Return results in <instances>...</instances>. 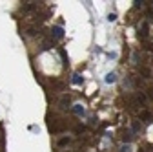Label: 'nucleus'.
Instances as JSON below:
<instances>
[{
  "label": "nucleus",
  "instance_id": "nucleus-12",
  "mask_svg": "<svg viewBox=\"0 0 153 152\" xmlns=\"http://www.w3.org/2000/svg\"><path fill=\"white\" fill-rule=\"evenodd\" d=\"M115 18H117V15H115V13H111V15L108 17V20H115Z\"/></svg>",
  "mask_w": 153,
  "mask_h": 152
},
{
  "label": "nucleus",
  "instance_id": "nucleus-1",
  "mask_svg": "<svg viewBox=\"0 0 153 152\" xmlns=\"http://www.w3.org/2000/svg\"><path fill=\"white\" fill-rule=\"evenodd\" d=\"M51 37H53V39H62V37H64V29L60 26H53L51 28Z\"/></svg>",
  "mask_w": 153,
  "mask_h": 152
},
{
  "label": "nucleus",
  "instance_id": "nucleus-3",
  "mask_svg": "<svg viewBox=\"0 0 153 152\" xmlns=\"http://www.w3.org/2000/svg\"><path fill=\"white\" fill-rule=\"evenodd\" d=\"M115 81H117V75L115 73H108L106 75V83H115Z\"/></svg>",
  "mask_w": 153,
  "mask_h": 152
},
{
  "label": "nucleus",
  "instance_id": "nucleus-5",
  "mask_svg": "<svg viewBox=\"0 0 153 152\" xmlns=\"http://www.w3.org/2000/svg\"><path fill=\"white\" fill-rule=\"evenodd\" d=\"M73 110H75V114H79V116H82V114H84V108H82L80 105H75V108H73Z\"/></svg>",
  "mask_w": 153,
  "mask_h": 152
},
{
  "label": "nucleus",
  "instance_id": "nucleus-10",
  "mask_svg": "<svg viewBox=\"0 0 153 152\" xmlns=\"http://www.w3.org/2000/svg\"><path fill=\"white\" fill-rule=\"evenodd\" d=\"M66 143H69V139H68V138H64V139H60V141H59V145H66Z\"/></svg>",
  "mask_w": 153,
  "mask_h": 152
},
{
  "label": "nucleus",
  "instance_id": "nucleus-9",
  "mask_svg": "<svg viewBox=\"0 0 153 152\" xmlns=\"http://www.w3.org/2000/svg\"><path fill=\"white\" fill-rule=\"evenodd\" d=\"M120 152H131V147H129V145H124V147L120 148Z\"/></svg>",
  "mask_w": 153,
  "mask_h": 152
},
{
  "label": "nucleus",
  "instance_id": "nucleus-2",
  "mask_svg": "<svg viewBox=\"0 0 153 152\" xmlns=\"http://www.w3.org/2000/svg\"><path fill=\"white\" fill-rule=\"evenodd\" d=\"M71 81H73V84H82V77H80V75H79V73H75Z\"/></svg>",
  "mask_w": 153,
  "mask_h": 152
},
{
  "label": "nucleus",
  "instance_id": "nucleus-8",
  "mask_svg": "<svg viewBox=\"0 0 153 152\" xmlns=\"http://www.w3.org/2000/svg\"><path fill=\"white\" fill-rule=\"evenodd\" d=\"M60 103H62V105H69V97H68V96H64V97L60 99Z\"/></svg>",
  "mask_w": 153,
  "mask_h": 152
},
{
  "label": "nucleus",
  "instance_id": "nucleus-11",
  "mask_svg": "<svg viewBox=\"0 0 153 152\" xmlns=\"http://www.w3.org/2000/svg\"><path fill=\"white\" fill-rule=\"evenodd\" d=\"M148 97H149V99H153V88H149V90H148Z\"/></svg>",
  "mask_w": 153,
  "mask_h": 152
},
{
  "label": "nucleus",
  "instance_id": "nucleus-6",
  "mask_svg": "<svg viewBox=\"0 0 153 152\" xmlns=\"http://www.w3.org/2000/svg\"><path fill=\"white\" fill-rule=\"evenodd\" d=\"M131 138H133L131 136V130H126L124 132V141H131Z\"/></svg>",
  "mask_w": 153,
  "mask_h": 152
},
{
  "label": "nucleus",
  "instance_id": "nucleus-4",
  "mask_svg": "<svg viewBox=\"0 0 153 152\" xmlns=\"http://www.w3.org/2000/svg\"><path fill=\"white\" fill-rule=\"evenodd\" d=\"M139 37H140V39H146V37H148V24L142 26V31L139 33Z\"/></svg>",
  "mask_w": 153,
  "mask_h": 152
},
{
  "label": "nucleus",
  "instance_id": "nucleus-7",
  "mask_svg": "<svg viewBox=\"0 0 153 152\" xmlns=\"http://www.w3.org/2000/svg\"><path fill=\"white\" fill-rule=\"evenodd\" d=\"M140 73H144V75H146V79H149V77H151V71H149L148 68H140Z\"/></svg>",
  "mask_w": 153,
  "mask_h": 152
}]
</instances>
